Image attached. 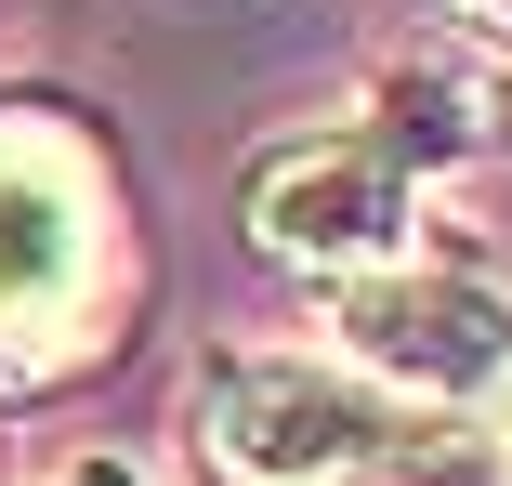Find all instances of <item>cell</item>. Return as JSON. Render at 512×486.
<instances>
[{
	"label": "cell",
	"instance_id": "obj_5",
	"mask_svg": "<svg viewBox=\"0 0 512 486\" xmlns=\"http://www.w3.org/2000/svg\"><path fill=\"white\" fill-rule=\"evenodd\" d=\"M447 14H460L473 40H499V66H512V0H447Z\"/></svg>",
	"mask_w": 512,
	"mask_h": 486
},
{
	"label": "cell",
	"instance_id": "obj_1",
	"mask_svg": "<svg viewBox=\"0 0 512 486\" xmlns=\"http://www.w3.org/2000/svg\"><path fill=\"white\" fill-rule=\"evenodd\" d=\"M184 421H197V460L224 486H394V473H447L460 460L447 421H407L342 355H289V342L211 355Z\"/></svg>",
	"mask_w": 512,
	"mask_h": 486
},
{
	"label": "cell",
	"instance_id": "obj_8",
	"mask_svg": "<svg viewBox=\"0 0 512 486\" xmlns=\"http://www.w3.org/2000/svg\"><path fill=\"white\" fill-rule=\"evenodd\" d=\"M0 447H14V434H0Z\"/></svg>",
	"mask_w": 512,
	"mask_h": 486
},
{
	"label": "cell",
	"instance_id": "obj_3",
	"mask_svg": "<svg viewBox=\"0 0 512 486\" xmlns=\"http://www.w3.org/2000/svg\"><path fill=\"white\" fill-rule=\"evenodd\" d=\"M106 263H119V198L92 171V145L53 119H0V355L27 368L79 355Z\"/></svg>",
	"mask_w": 512,
	"mask_h": 486
},
{
	"label": "cell",
	"instance_id": "obj_2",
	"mask_svg": "<svg viewBox=\"0 0 512 486\" xmlns=\"http://www.w3.org/2000/svg\"><path fill=\"white\" fill-rule=\"evenodd\" d=\"M329 355L368 381L381 408L407 421H473L512 395V289L486 263H447V250H407L381 276H342L329 289Z\"/></svg>",
	"mask_w": 512,
	"mask_h": 486
},
{
	"label": "cell",
	"instance_id": "obj_6",
	"mask_svg": "<svg viewBox=\"0 0 512 486\" xmlns=\"http://www.w3.org/2000/svg\"><path fill=\"white\" fill-rule=\"evenodd\" d=\"M53 486H145L132 460H79V473H53Z\"/></svg>",
	"mask_w": 512,
	"mask_h": 486
},
{
	"label": "cell",
	"instance_id": "obj_7",
	"mask_svg": "<svg viewBox=\"0 0 512 486\" xmlns=\"http://www.w3.org/2000/svg\"><path fill=\"white\" fill-rule=\"evenodd\" d=\"M486 421H499V460H512V395H499V408H486Z\"/></svg>",
	"mask_w": 512,
	"mask_h": 486
},
{
	"label": "cell",
	"instance_id": "obj_4",
	"mask_svg": "<svg viewBox=\"0 0 512 486\" xmlns=\"http://www.w3.org/2000/svg\"><path fill=\"white\" fill-rule=\"evenodd\" d=\"M250 250L289 263V276H381L421 250V184L394 158H368L355 132H302V145H263L250 158Z\"/></svg>",
	"mask_w": 512,
	"mask_h": 486
}]
</instances>
